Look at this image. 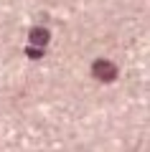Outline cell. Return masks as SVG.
I'll return each mask as SVG.
<instances>
[{"label":"cell","mask_w":150,"mask_h":152,"mask_svg":"<svg viewBox=\"0 0 150 152\" xmlns=\"http://www.w3.org/2000/svg\"><path fill=\"white\" fill-rule=\"evenodd\" d=\"M94 76L97 79H102V81H115L117 79V66H112L109 61H104V58H99V61H94Z\"/></svg>","instance_id":"6da1fadb"},{"label":"cell","mask_w":150,"mask_h":152,"mask_svg":"<svg viewBox=\"0 0 150 152\" xmlns=\"http://www.w3.org/2000/svg\"><path fill=\"white\" fill-rule=\"evenodd\" d=\"M48 38H51V33H48L46 28H33L31 31V43L33 46H46Z\"/></svg>","instance_id":"7a4b0ae2"},{"label":"cell","mask_w":150,"mask_h":152,"mask_svg":"<svg viewBox=\"0 0 150 152\" xmlns=\"http://www.w3.org/2000/svg\"><path fill=\"white\" fill-rule=\"evenodd\" d=\"M26 53L31 56V58H41V56H43V51H41V48H28Z\"/></svg>","instance_id":"3957f363"}]
</instances>
